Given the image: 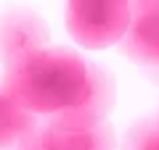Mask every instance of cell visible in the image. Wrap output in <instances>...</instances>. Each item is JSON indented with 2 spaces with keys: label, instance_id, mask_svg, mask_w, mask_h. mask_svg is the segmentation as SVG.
<instances>
[{
  "label": "cell",
  "instance_id": "cell-8",
  "mask_svg": "<svg viewBox=\"0 0 159 150\" xmlns=\"http://www.w3.org/2000/svg\"><path fill=\"white\" fill-rule=\"evenodd\" d=\"M119 150H159V119H141L125 132Z\"/></svg>",
  "mask_w": 159,
  "mask_h": 150
},
{
  "label": "cell",
  "instance_id": "cell-7",
  "mask_svg": "<svg viewBox=\"0 0 159 150\" xmlns=\"http://www.w3.org/2000/svg\"><path fill=\"white\" fill-rule=\"evenodd\" d=\"M37 124L40 119L34 113L24 111L3 90V79H0V150H11V148L21 150V145L37 129Z\"/></svg>",
  "mask_w": 159,
  "mask_h": 150
},
{
  "label": "cell",
  "instance_id": "cell-4",
  "mask_svg": "<svg viewBox=\"0 0 159 150\" xmlns=\"http://www.w3.org/2000/svg\"><path fill=\"white\" fill-rule=\"evenodd\" d=\"M119 50L141 66L159 69V0L133 3V21L119 42Z\"/></svg>",
  "mask_w": 159,
  "mask_h": 150
},
{
  "label": "cell",
  "instance_id": "cell-2",
  "mask_svg": "<svg viewBox=\"0 0 159 150\" xmlns=\"http://www.w3.org/2000/svg\"><path fill=\"white\" fill-rule=\"evenodd\" d=\"M66 32L88 50L119 45L133 21V3L125 0H72L66 3Z\"/></svg>",
  "mask_w": 159,
  "mask_h": 150
},
{
  "label": "cell",
  "instance_id": "cell-5",
  "mask_svg": "<svg viewBox=\"0 0 159 150\" xmlns=\"http://www.w3.org/2000/svg\"><path fill=\"white\" fill-rule=\"evenodd\" d=\"M48 24L32 11H11L0 19V61L11 63L13 58L29 50L48 45Z\"/></svg>",
  "mask_w": 159,
  "mask_h": 150
},
{
  "label": "cell",
  "instance_id": "cell-6",
  "mask_svg": "<svg viewBox=\"0 0 159 150\" xmlns=\"http://www.w3.org/2000/svg\"><path fill=\"white\" fill-rule=\"evenodd\" d=\"M93 71V92L90 98L82 103L80 108L69 113H61L53 121L66 124V127H96V124H103L106 116L111 113L114 103H117V84H114V77L109 71H103L101 66L90 63Z\"/></svg>",
  "mask_w": 159,
  "mask_h": 150
},
{
  "label": "cell",
  "instance_id": "cell-3",
  "mask_svg": "<svg viewBox=\"0 0 159 150\" xmlns=\"http://www.w3.org/2000/svg\"><path fill=\"white\" fill-rule=\"evenodd\" d=\"M114 127L109 121L96 127H66L53 119L40 121L21 150H117Z\"/></svg>",
  "mask_w": 159,
  "mask_h": 150
},
{
  "label": "cell",
  "instance_id": "cell-1",
  "mask_svg": "<svg viewBox=\"0 0 159 150\" xmlns=\"http://www.w3.org/2000/svg\"><path fill=\"white\" fill-rule=\"evenodd\" d=\"M3 90L24 111L56 119L80 108L90 98V61H85L69 48H56V45L29 50L6 63Z\"/></svg>",
  "mask_w": 159,
  "mask_h": 150
}]
</instances>
